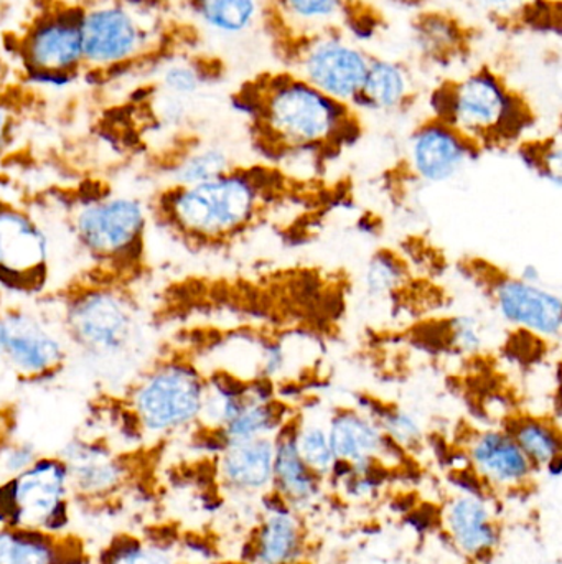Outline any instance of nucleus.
Segmentation results:
<instances>
[{"label": "nucleus", "mask_w": 562, "mask_h": 564, "mask_svg": "<svg viewBox=\"0 0 562 564\" xmlns=\"http://www.w3.org/2000/svg\"><path fill=\"white\" fill-rule=\"evenodd\" d=\"M231 105L244 116L251 141L266 164L309 159L326 164L363 135L362 116L287 69L243 83Z\"/></svg>", "instance_id": "f257e3e1"}, {"label": "nucleus", "mask_w": 562, "mask_h": 564, "mask_svg": "<svg viewBox=\"0 0 562 564\" xmlns=\"http://www.w3.org/2000/svg\"><path fill=\"white\" fill-rule=\"evenodd\" d=\"M293 184L277 165L236 164L203 184L165 185L148 202V217L190 250H223L260 227Z\"/></svg>", "instance_id": "f03ea898"}, {"label": "nucleus", "mask_w": 562, "mask_h": 564, "mask_svg": "<svg viewBox=\"0 0 562 564\" xmlns=\"http://www.w3.org/2000/svg\"><path fill=\"white\" fill-rule=\"evenodd\" d=\"M55 301L69 351L104 380L125 375L134 380L147 337L131 288L86 271L66 284Z\"/></svg>", "instance_id": "7ed1b4c3"}, {"label": "nucleus", "mask_w": 562, "mask_h": 564, "mask_svg": "<svg viewBox=\"0 0 562 564\" xmlns=\"http://www.w3.org/2000/svg\"><path fill=\"white\" fill-rule=\"evenodd\" d=\"M429 109V116L461 132L482 154L517 148L538 121L527 96L488 66L444 79L432 89Z\"/></svg>", "instance_id": "20e7f679"}, {"label": "nucleus", "mask_w": 562, "mask_h": 564, "mask_svg": "<svg viewBox=\"0 0 562 564\" xmlns=\"http://www.w3.org/2000/svg\"><path fill=\"white\" fill-rule=\"evenodd\" d=\"M69 200V228L91 261L89 273L132 288L147 271V204L132 195L81 188Z\"/></svg>", "instance_id": "39448f33"}, {"label": "nucleus", "mask_w": 562, "mask_h": 564, "mask_svg": "<svg viewBox=\"0 0 562 564\" xmlns=\"http://www.w3.org/2000/svg\"><path fill=\"white\" fill-rule=\"evenodd\" d=\"M205 393L207 371L194 351L172 348L148 360L118 397L145 446H161L197 426Z\"/></svg>", "instance_id": "423d86ee"}, {"label": "nucleus", "mask_w": 562, "mask_h": 564, "mask_svg": "<svg viewBox=\"0 0 562 564\" xmlns=\"http://www.w3.org/2000/svg\"><path fill=\"white\" fill-rule=\"evenodd\" d=\"M158 447L121 449L95 433L66 441L56 456L68 473L73 506L99 512L124 502L141 489Z\"/></svg>", "instance_id": "0eeeda50"}, {"label": "nucleus", "mask_w": 562, "mask_h": 564, "mask_svg": "<svg viewBox=\"0 0 562 564\" xmlns=\"http://www.w3.org/2000/svg\"><path fill=\"white\" fill-rule=\"evenodd\" d=\"M85 72L108 76L161 56L162 13L142 12L121 0H99L82 7Z\"/></svg>", "instance_id": "6e6552de"}, {"label": "nucleus", "mask_w": 562, "mask_h": 564, "mask_svg": "<svg viewBox=\"0 0 562 564\" xmlns=\"http://www.w3.org/2000/svg\"><path fill=\"white\" fill-rule=\"evenodd\" d=\"M274 46L287 72L302 78L323 95L353 106L372 56L356 45L343 30L323 32L276 33Z\"/></svg>", "instance_id": "1a4fd4ad"}, {"label": "nucleus", "mask_w": 562, "mask_h": 564, "mask_svg": "<svg viewBox=\"0 0 562 564\" xmlns=\"http://www.w3.org/2000/svg\"><path fill=\"white\" fill-rule=\"evenodd\" d=\"M82 7L58 6L40 12L16 36L13 53L26 85L69 88L85 72Z\"/></svg>", "instance_id": "9d476101"}, {"label": "nucleus", "mask_w": 562, "mask_h": 564, "mask_svg": "<svg viewBox=\"0 0 562 564\" xmlns=\"http://www.w3.org/2000/svg\"><path fill=\"white\" fill-rule=\"evenodd\" d=\"M459 271L482 292L498 317L515 330L527 332L548 344L560 340V292L547 284L524 281L514 271L504 270L485 258H462Z\"/></svg>", "instance_id": "9b49d317"}, {"label": "nucleus", "mask_w": 562, "mask_h": 564, "mask_svg": "<svg viewBox=\"0 0 562 564\" xmlns=\"http://www.w3.org/2000/svg\"><path fill=\"white\" fill-rule=\"evenodd\" d=\"M68 473L58 456H40L0 482V525L65 533L71 523Z\"/></svg>", "instance_id": "f8f14e48"}, {"label": "nucleus", "mask_w": 562, "mask_h": 564, "mask_svg": "<svg viewBox=\"0 0 562 564\" xmlns=\"http://www.w3.org/2000/svg\"><path fill=\"white\" fill-rule=\"evenodd\" d=\"M0 344L5 364L23 384H48L65 373L68 341L58 324L19 305H0Z\"/></svg>", "instance_id": "ddd939ff"}, {"label": "nucleus", "mask_w": 562, "mask_h": 564, "mask_svg": "<svg viewBox=\"0 0 562 564\" xmlns=\"http://www.w3.org/2000/svg\"><path fill=\"white\" fill-rule=\"evenodd\" d=\"M52 247L45 228L25 207L0 200V289L19 297L45 294Z\"/></svg>", "instance_id": "4468645a"}, {"label": "nucleus", "mask_w": 562, "mask_h": 564, "mask_svg": "<svg viewBox=\"0 0 562 564\" xmlns=\"http://www.w3.org/2000/svg\"><path fill=\"white\" fill-rule=\"evenodd\" d=\"M482 155L461 132L428 116L409 135L405 169L419 184H449L461 177Z\"/></svg>", "instance_id": "2eb2a0df"}, {"label": "nucleus", "mask_w": 562, "mask_h": 564, "mask_svg": "<svg viewBox=\"0 0 562 564\" xmlns=\"http://www.w3.org/2000/svg\"><path fill=\"white\" fill-rule=\"evenodd\" d=\"M372 12L365 0H266L264 26L271 35L343 30L350 36H365L378 25L372 22Z\"/></svg>", "instance_id": "dca6fc26"}, {"label": "nucleus", "mask_w": 562, "mask_h": 564, "mask_svg": "<svg viewBox=\"0 0 562 564\" xmlns=\"http://www.w3.org/2000/svg\"><path fill=\"white\" fill-rule=\"evenodd\" d=\"M465 463L487 492H518L533 482L537 469L504 427H484L469 434Z\"/></svg>", "instance_id": "f3484780"}, {"label": "nucleus", "mask_w": 562, "mask_h": 564, "mask_svg": "<svg viewBox=\"0 0 562 564\" xmlns=\"http://www.w3.org/2000/svg\"><path fill=\"white\" fill-rule=\"evenodd\" d=\"M487 490L464 489L452 497L441 513L442 530L465 558L475 563L491 560L500 545L502 533Z\"/></svg>", "instance_id": "a211bd4d"}, {"label": "nucleus", "mask_w": 562, "mask_h": 564, "mask_svg": "<svg viewBox=\"0 0 562 564\" xmlns=\"http://www.w3.org/2000/svg\"><path fill=\"white\" fill-rule=\"evenodd\" d=\"M327 430L337 463L342 466L352 469H392L406 457V454L383 434L376 421L356 404L335 408L327 421Z\"/></svg>", "instance_id": "6ab92c4d"}, {"label": "nucleus", "mask_w": 562, "mask_h": 564, "mask_svg": "<svg viewBox=\"0 0 562 564\" xmlns=\"http://www.w3.org/2000/svg\"><path fill=\"white\" fill-rule=\"evenodd\" d=\"M263 497L266 510L247 545L246 564L306 563L309 540L302 517L273 494Z\"/></svg>", "instance_id": "aec40b11"}, {"label": "nucleus", "mask_w": 562, "mask_h": 564, "mask_svg": "<svg viewBox=\"0 0 562 564\" xmlns=\"http://www.w3.org/2000/svg\"><path fill=\"white\" fill-rule=\"evenodd\" d=\"M214 479L230 496H266L273 486L274 437L227 444L213 456Z\"/></svg>", "instance_id": "412c9836"}, {"label": "nucleus", "mask_w": 562, "mask_h": 564, "mask_svg": "<svg viewBox=\"0 0 562 564\" xmlns=\"http://www.w3.org/2000/svg\"><path fill=\"white\" fill-rule=\"evenodd\" d=\"M85 540L73 533L0 525V564H92Z\"/></svg>", "instance_id": "4be33fe9"}, {"label": "nucleus", "mask_w": 562, "mask_h": 564, "mask_svg": "<svg viewBox=\"0 0 562 564\" xmlns=\"http://www.w3.org/2000/svg\"><path fill=\"white\" fill-rule=\"evenodd\" d=\"M296 414L274 436V470L271 494L294 512L302 513L320 499L326 482L320 480L299 456L296 440H294Z\"/></svg>", "instance_id": "5701e85b"}, {"label": "nucleus", "mask_w": 562, "mask_h": 564, "mask_svg": "<svg viewBox=\"0 0 562 564\" xmlns=\"http://www.w3.org/2000/svg\"><path fill=\"white\" fill-rule=\"evenodd\" d=\"M157 171L164 175L165 185L203 184L230 172L236 165L228 149L223 145L205 142L201 139H188L165 151L157 162Z\"/></svg>", "instance_id": "b1692460"}, {"label": "nucleus", "mask_w": 562, "mask_h": 564, "mask_svg": "<svg viewBox=\"0 0 562 564\" xmlns=\"http://www.w3.org/2000/svg\"><path fill=\"white\" fill-rule=\"evenodd\" d=\"M415 98V86L405 65L392 59L372 56L365 82L356 96V111L392 112L405 111Z\"/></svg>", "instance_id": "393cba45"}, {"label": "nucleus", "mask_w": 562, "mask_h": 564, "mask_svg": "<svg viewBox=\"0 0 562 564\" xmlns=\"http://www.w3.org/2000/svg\"><path fill=\"white\" fill-rule=\"evenodd\" d=\"M500 426L514 437L537 473L562 457L560 421L553 414L510 413Z\"/></svg>", "instance_id": "a878e982"}, {"label": "nucleus", "mask_w": 562, "mask_h": 564, "mask_svg": "<svg viewBox=\"0 0 562 564\" xmlns=\"http://www.w3.org/2000/svg\"><path fill=\"white\" fill-rule=\"evenodd\" d=\"M198 25L221 36H238L264 25L266 0H184Z\"/></svg>", "instance_id": "bb28decb"}, {"label": "nucleus", "mask_w": 562, "mask_h": 564, "mask_svg": "<svg viewBox=\"0 0 562 564\" xmlns=\"http://www.w3.org/2000/svg\"><path fill=\"white\" fill-rule=\"evenodd\" d=\"M412 29L416 46L429 62L451 63L467 52L469 36L464 23L441 10L419 13Z\"/></svg>", "instance_id": "cd10ccee"}, {"label": "nucleus", "mask_w": 562, "mask_h": 564, "mask_svg": "<svg viewBox=\"0 0 562 564\" xmlns=\"http://www.w3.org/2000/svg\"><path fill=\"white\" fill-rule=\"evenodd\" d=\"M157 89L190 101L221 79V63L200 55H172L158 63Z\"/></svg>", "instance_id": "c85d7f7f"}, {"label": "nucleus", "mask_w": 562, "mask_h": 564, "mask_svg": "<svg viewBox=\"0 0 562 564\" xmlns=\"http://www.w3.org/2000/svg\"><path fill=\"white\" fill-rule=\"evenodd\" d=\"M356 406L370 414L383 434L406 456L419 453L425 446V427L411 411L366 393L360 394Z\"/></svg>", "instance_id": "c756f323"}, {"label": "nucleus", "mask_w": 562, "mask_h": 564, "mask_svg": "<svg viewBox=\"0 0 562 564\" xmlns=\"http://www.w3.org/2000/svg\"><path fill=\"white\" fill-rule=\"evenodd\" d=\"M92 564H187L165 540L122 532L112 536Z\"/></svg>", "instance_id": "7c9ffc66"}, {"label": "nucleus", "mask_w": 562, "mask_h": 564, "mask_svg": "<svg viewBox=\"0 0 562 564\" xmlns=\"http://www.w3.org/2000/svg\"><path fill=\"white\" fill-rule=\"evenodd\" d=\"M294 440H296L299 456L309 469L323 482H330L335 473L337 457L330 443L327 423L307 420L297 411L294 417Z\"/></svg>", "instance_id": "2f4dec72"}, {"label": "nucleus", "mask_w": 562, "mask_h": 564, "mask_svg": "<svg viewBox=\"0 0 562 564\" xmlns=\"http://www.w3.org/2000/svg\"><path fill=\"white\" fill-rule=\"evenodd\" d=\"M521 165L538 181L560 191L562 187V151L560 134L525 139L515 148Z\"/></svg>", "instance_id": "473e14b6"}, {"label": "nucleus", "mask_w": 562, "mask_h": 564, "mask_svg": "<svg viewBox=\"0 0 562 564\" xmlns=\"http://www.w3.org/2000/svg\"><path fill=\"white\" fill-rule=\"evenodd\" d=\"M409 278L405 258L393 250H379L366 263L363 284L373 299H386L398 294Z\"/></svg>", "instance_id": "72a5a7b5"}, {"label": "nucleus", "mask_w": 562, "mask_h": 564, "mask_svg": "<svg viewBox=\"0 0 562 564\" xmlns=\"http://www.w3.org/2000/svg\"><path fill=\"white\" fill-rule=\"evenodd\" d=\"M445 341L455 354L475 355L484 348L485 332L474 315H455L444 325Z\"/></svg>", "instance_id": "f704fd0d"}, {"label": "nucleus", "mask_w": 562, "mask_h": 564, "mask_svg": "<svg viewBox=\"0 0 562 564\" xmlns=\"http://www.w3.org/2000/svg\"><path fill=\"white\" fill-rule=\"evenodd\" d=\"M42 456L35 444L15 436L0 443V479H9L29 469Z\"/></svg>", "instance_id": "c9c22d12"}, {"label": "nucleus", "mask_w": 562, "mask_h": 564, "mask_svg": "<svg viewBox=\"0 0 562 564\" xmlns=\"http://www.w3.org/2000/svg\"><path fill=\"white\" fill-rule=\"evenodd\" d=\"M475 7L487 17L497 20V22H515L518 17H525V23L528 25L531 12H533L537 0H472Z\"/></svg>", "instance_id": "e433bc0d"}, {"label": "nucleus", "mask_w": 562, "mask_h": 564, "mask_svg": "<svg viewBox=\"0 0 562 564\" xmlns=\"http://www.w3.org/2000/svg\"><path fill=\"white\" fill-rule=\"evenodd\" d=\"M15 102L10 99L7 89H0V154L12 144L16 131Z\"/></svg>", "instance_id": "4c0bfd02"}, {"label": "nucleus", "mask_w": 562, "mask_h": 564, "mask_svg": "<svg viewBox=\"0 0 562 564\" xmlns=\"http://www.w3.org/2000/svg\"><path fill=\"white\" fill-rule=\"evenodd\" d=\"M518 278L521 280L531 282V284H544L543 273H541L540 268L537 264H525V267L520 268V271H517Z\"/></svg>", "instance_id": "58836bf2"}, {"label": "nucleus", "mask_w": 562, "mask_h": 564, "mask_svg": "<svg viewBox=\"0 0 562 564\" xmlns=\"http://www.w3.org/2000/svg\"><path fill=\"white\" fill-rule=\"evenodd\" d=\"M10 75H12V66H10L5 53L0 52V89H7Z\"/></svg>", "instance_id": "ea45409f"}, {"label": "nucleus", "mask_w": 562, "mask_h": 564, "mask_svg": "<svg viewBox=\"0 0 562 564\" xmlns=\"http://www.w3.org/2000/svg\"><path fill=\"white\" fill-rule=\"evenodd\" d=\"M13 436L10 421L5 416H0V443L5 441L7 437Z\"/></svg>", "instance_id": "a19ab883"}, {"label": "nucleus", "mask_w": 562, "mask_h": 564, "mask_svg": "<svg viewBox=\"0 0 562 564\" xmlns=\"http://www.w3.org/2000/svg\"><path fill=\"white\" fill-rule=\"evenodd\" d=\"M398 2L403 3V6L419 7L422 3L429 2V0H398Z\"/></svg>", "instance_id": "79ce46f5"}, {"label": "nucleus", "mask_w": 562, "mask_h": 564, "mask_svg": "<svg viewBox=\"0 0 562 564\" xmlns=\"http://www.w3.org/2000/svg\"><path fill=\"white\" fill-rule=\"evenodd\" d=\"M0 364H2V344H0Z\"/></svg>", "instance_id": "37998d69"}, {"label": "nucleus", "mask_w": 562, "mask_h": 564, "mask_svg": "<svg viewBox=\"0 0 562 564\" xmlns=\"http://www.w3.org/2000/svg\"><path fill=\"white\" fill-rule=\"evenodd\" d=\"M299 564H307V563H299Z\"/></svg>", "instance_id": "c03bdc74"}]
</instances>
